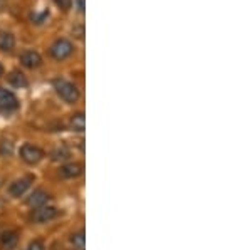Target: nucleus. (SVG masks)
Listing matches in <instances>:
<instances>
[{
    "instance_id": "f03ea898",
    "label": "nucleus",
    "mask_w": 252,
    "mask_h": 250,
    "mask_svg": "<svg viewBox=\"0 0 252 250\" xmlns=\"http://www.w3.org/2000/svg\"><path fill=\"white\" fill-rule=\"evenodd\" d=\"M72 52H74V46H72V42H71V40H67V39H58L51 46V49H49L51 57L56 59V60L67 59L69 56H72Z\"/></svg>"
},
{
    "instance_id": "f257e3e1",
    "label": "nucleus",
    "mask_w": 252,
    "mask_h": 250,
    "mask_svg": "<svg viewBox=\"0 0 252 250\" xmlns=\"http://www.w3.org/2000/svg\"><path fill=\"white\" fill-rule=\"evenodd\" d=\"M54 89L59 94V98L63 99V101H66V103H69V104L78 103V99H79V89L72 83H69V81L56 79L54 81Z\"/></svg>"
},
{
    "instance_id": "a211bd4d",
    "label": "nucleus",
    "mask_w": 252,
    "mask_h": 250,
    "mask_svg": "<svg viewBox=\"0 0 252 250\" xmlns=\"http://www.w3.org/2000/svg\"><path fill=\"white\" fill-rule=\"evenodd\" d=\"M78 7H79V12H84V0H78Z\"/></svg>"
},
{
    "instance_id": "9b49d317",
    "label": "nucleus",
    "mask_w": 252,
    "mask_h": 250,
    "mask_svg": "<svg viewBox=\"0 0 252 250\" xmlns=\"http://www.w3.org/2000/svg\"><path fill=\"white\" fill-rule=\"evenodd\" d=\"M15 47V37L10 32H0V51L12 52Z\"/></svg>"
},
{
    "instance_id": "dca6fc26",
    "label": "nucleus",
    "mask_w": 252,
    "mask_h": 250,
    "mask_svg": "<svg viewBox=\"0 0 252 250\" xmlns=\"http://www.w3.org/2000/svg\"><path fill=\"white\" fill-rule=\"evenodd\" d=\"M27 250H44V244L40 240H34V242H31Z\"/></svg>"
},
{
    "instance_id": "39448f33",
    "label": "nucleus",
    "mask_w": 252,
    "mask_h": 250,
    "mask_svg": "<svg viewBox=\"0 0 252 250\" xmlns=\"http://www.w3.org/2000/svg\"><path fill=\"white\" fill-rule=\"evenodd\" d=\"M58 215H59L58 208L51 207V205H44V207L35 208V212H34V215H32V219H34V222H37V223H47V222L54 220Z\"/></svg>"
},
{
    "instance_id": "ddd939ff",
    "label": "nucleus",
    "mask_w": 252,
    "mask_h": 250,
    "mask_svg": "<svg viewBox=\"0 0 252 250\" xmlns=\"http://www.w3.org/2000/svg\"><path fill=\"white\" fill-rule=\"evenodd\" d=\"M71 126L74 131H79V133L84 131V128H86V118H84L83 112H76V114H72Z\"/></svg>"
},
{
    "instance_id": "f3484780",
    "label": "nucleus",
    "mask_w": 252,
    "mask_h": 250,
    "mask_svg": "<svg viewBox=\"0 0 252 250\" xmlns=\"http://www.w3.org/2000/svg\"><path fill=\"white\" fill-rule=\"evenodd\" d=\"M56 3L61 7V9H69L71 7V3H72V0H54Z\"/></svg>"
},
{
    "instance_id": "7ed1b4c3",
    "label": "nucleus",
    "mask_w": 252,
    "mask_h": 250,
    "mask_svg": "<svg viewBox=\"0 0 252 250\" xmlns=\"http://www.w3.org/2000/svg\"><path fill=\"white\" fill-rule=\"evenodd\" d=\"M20 158L29 165H35L44 158V151L40 150L39 146H35V144L26 143L22 148H20Z\"/></svg>"
},
{
    "instance_id": "9d476101",
    "label": "nucleus",
    "mask_w": 252,
    "mask_h": 250,
    "mask_svg": "<svg viewBox=\"0 0 252 250\" xmlns=\"http://www.w3.org/2000/svg\"><path fill=\"white\" fill-rule=\"evenodd\" d=\"M59 173L63 178H76V176H79L81 173H83V165L67 163V165H64V167H61Z\"/></svg>"
},
{
    "instance_id": "423d86ee",
    "label": "nucleus",
    "mask_w": 252,
    "mask_h": 250,
    "mask_svg": "<svg viewBox=\"0 0 252 250\" xmlns=\"http://www.w3.org/2000/svg\"><path fill=\"white\" fill-rule=\"evenodd\" d=\"M19 59H20V64H22L24 67H27V69H35V67H39L40 64H42V57H40L39 52H35V51H24Z\"/></svg>"
},
{
    "instance_id": "6ab92c4d",
    "label": "nucleus",
    "mask_w": 252,
    "mask_h": 250,
    "mask_svg": "<svg viewBox=\"0 0 252 250\" xmlns=\"http://www.w3.org/2000/svg\"><path fill=\"white\" fill-rule=\"evenodd\" d=\"M2 74H3V66L0 64V76H2Z\"/></svg>"
},
{
    "instance_id": "0eeeda50",
    "label": "nucleus",
    "mask_w": 252,
    "mask_h": 250,
    "mask_svg": "<svg viewBox=\"0 0 252 250\" xmlns=\"http://www.w3.org/2000/svg\"><path fill=\"white\" fill-rule=\"evenodd\" d=\"M31 183H32V176H26V178L15 180L14 183L9 187V193L12 196H15V198H19V196H22L24 193L29 190Z\"/></svg>"
},
{
    "instance_id": "20e7f679",
    "label": "nucleus",
    "mask_w": 252,
    "mask_h": 250,
    "mask_svg": "<svg viewBox=\"0 0 252 250\" xmlns=\"http://www.w3.org/2000/svg\"><path fill=\"white\" fill-rule=\"evenodd\" d=\"M19 108V99L12 91H7L0 87V111L2 112H12Z\"/></svg>"
},
{
    "instance_id": "1a4fd4ad",
    "label": "nucleus",
    "mask_w": 252,
    "mask_h": 250,
    "mask_svg": "<svg viewBox=\"0 0 252 250\" xmlns=\"http://www.w3.org/2000/svg\"><path fill=\"white\" fill-rule=\"evenodd\" d=\"M49 200V195L44 190H35L34 193H31V196L27 198V205L32 208H39L44 207Z\"/></svg>"
},
{
    "instance_id": "4468645a",
    "label": "nucleus",
    "mask_w": 252,
    "mask_h": 250,
    "mask_svg": "<svg viewBox=\"0 0 252 250\" xmlns=\"http://www.w3.org/2000/svg\"><path fill=\"white\" fill-rule=\"evenodd\" d=\"M71 244L74 245L78 250H83L84 245H86V237H84V232H78L71 237Z\"/></svg>"
},
{
    "instance_id": "2eb2a0df",
    "label": "nucleus",
    "mask_w": 252,
    "mask_h": 250,
    "mask_svg": "<svg viewBox=\"0 0 252 250\" xmlns=\"http://www.w3.org/2000/svg\"><path fill=\"white\" fill-rule=\"evenodd\" d=\"M12 151H14V146H12L10 141H2L0 143V153L2 155H10Z\"/></svg>"
},
{
    "instance_id": "f8f14e48",
    "label": "nucleus",
    "mask_w": 252,
    "mask_h": 250,
    "mask_svg": "<svg viewBox=\"0 0 252 250\" xmlns=\"http://www.w3.org/2000/svg\"><path fill=\"white\" fill-rule=\"evenodd\" d=\"M9 83L14 87H27V86H29V81H27V78L20 71H12L10 72Z\"/></svg>"
},
{
    "instance_id": "6e6552de",
    "label": "nucleus",
    "mask_w": 252,
    "mask_h": 250,
    "mask_svg": "<svg viewBox=\"0 0 252 250\" xmlns=\"http://www.w3.org/2000/svg\"><path fill=\"white\" fill-rule=\"evenodd\" d=\"M17 244H19V235L14 230L3 232L2 237H0V247H2V250H14L17 247Z\"/></svg>"
}]
</instances>
